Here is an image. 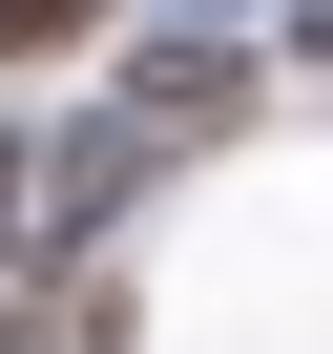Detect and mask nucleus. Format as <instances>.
Masks as SVG:
<instances>
[{"label": "nucleus", "instance_id": "1", "mask_svg": "<svg viewBox=\"0 0 333 354\" xmlns=\"http://www.w3.org/2000/svg\"><path fill=\"white\" fill-rule=\"evenodd\" d=\"M229 104H250L229 42H146V63H125V146H229Z\"/></svg>", "mask_w": 333, "mask_h": 354}, {"label": "nucleus", "instance_id": "2", "mask_svg": "<svg viewBox=\"0 0 333 354\" xmlns=\"http://www.w3.org/2000/svg\"><path fill=\"white\" fill-rule=\"evenodd\" d=\"M104 42V0H0V63H84Z\"/></svg>", "mask_w": 333, "mask_h": 354}, {"label": "nucleus", "instance_id": "3", "mask_svg": "<svg viewBox=\"0 0 333 354\" xmlns=\"http://www.w3.org/2000/svg\"><path fill=\"white\" fill-rule=\"evenodd\" d=\"M42 209H63V188H42V146H21V125H0V250H21Z\"/></svg>", "mask_w": 333, "mask_h": 354}]
</instances>
